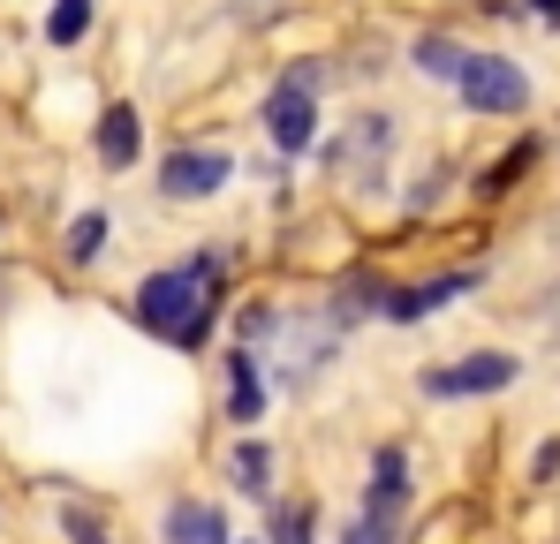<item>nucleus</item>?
<instances>
[{
  "instance_id": "obj_1",
  "label": "nucleus",
  "mask_w": 560,
  "mask_h": 544,
  "mask_svg": "<svg viewBox=\"0 0 560 544\" xmlns=\"http://www.w3.org/2000/svg\"><path fill=\"white\" fill-rule=\"evenodd\" d=\"M220 310H228V258H220V250H197L183 265L144 272L137 295H129V318H137L152 341L183 348V356H205Z\"/></svg>"
},
{
  "instance_id": "obj_2",
  "label": "nucleus",
  "mask_w": 560,
  "mask_h": 544,
  "mask_svg": "<svg viewBox=\"0 0 560 544\" xmlns=\"http://www.w3.org/2000/svg\"><path fill=\"white\" fill-rule=\"evenodd\" d=\"M318 91H326V69L318 61H288L280 84L266 91L258 121H266V144H273L280 159H303L318 144Z\"/></svg>"
},
{
  "instance_id": "obj_3",
  "label": "nucleus",
  "mask_w": 560,
  "mask_h": 544,
  "mask_svg": "<svg viewBox=\"0 0 560 544\" xmlns=\"http://www.w3.org/2000/svg\"><path fill=\"white\" fill-rule=\"evenodd\" d=\"M515 378H523V363L508 356V348H477V356L417 370V393H424V401H477V393H500V386H515Z\"/></svg>"
},
{
  "instance_id": "obj_4",
  "label": "nucleus",
  "mask_w": 560,
  "mask_h": 544,
  "mask_svg": "<svg viewBox=\"0 0 560 544\" xmlns=\"http://www.w3.org/2000/svg\"><path fill=\"white\" fill-rule=\"evenodd\" d=\"M469 114H523L530 106V76H523V61H508V54H463V76H455Z\"/></svg>"
},
{
  "instance_id": "obj_5",
  "label": "nucleus",
  "mask_w": 560,
  "mask_h": 544,
  "mask_svg": "<svg viewBox=\"0 0 560 544\" xmlns=\"http://www.w3.org/2000/svg\"><path fill=\"white\" fill-rule=\"evenodd\" d=\"M235 181V152H220V144H183V152H167V167H160V197L167 204H205V197H220Z\"/></svg>"
},
{
  "instance_id": "obj_6",
  "label": "nucleus",
  "mask_w": 560,
  "mask_h": 544,
  "mask_svg": "<svg viewBox=\"0 0 560 544\" xmlns=\"http://www.w3.org/2000/svg\"><path fill=\"white\" fill-rule=\"evenodd\" d=\"M394 152V114H357L349 121V137L341 144H326V167L349 181V189H364V159H372V175H378V159Z\"/></svg>"
},
{
  "instance_id": "obj_7",
  "label": "nucleus",
  "mask_w": 560,
  "mask_h": 544,
  "mask_svg": "<svg viewBox=\"0 0 560 544\" xmlns=\"http://www.w3.org/2000/svg\"><path fill=\"white\" fill-rule=\"evenodd\" d=\"M401 515H409V453L378 447L372 453V484H364V522L401 537Z\"/></svg>"
},
{
  "instance_id": "obj_8",
  "label": "nucleus",
  "mask_w": 560,
  "mask_h": 544,
  "mask_svg": "<svg viewBox=\"0 0 560 544\" xmlns=\"http://www.w3.org/2000/svg\"><path fill=\"white\" fill-rule=\"evenodd\" d=\"M92 152H98V167H106V175H129V167H137V152H144V114H137L129 98H114V106L98 114Z\"/></svg>"
},
{
  "instance_id": "obj_9",
  "label": "nucleus",
  "mask_w": 560,
  "mask_h": 544,
  "mask_svg": "<svg viewBox=\"0 0 560 544\" xmlns=\"http://www.w3.org/2000/svg\"><path fill=\"white\" fill-rule=\"evenodd\" d=\"M469 287H477V272H440V280H417V287H394L378 318H394V326H417V318H432V310H447V303H455V295H469Z\"/></svg>"
},
{
  "instance_id": "obj_10",
  "label": "nucleus",
  "mask_w": 560,
  "mask_h": 544,
  "mask_svg": "<svg viewBox=\"0 0 560 544\" xmlns=\"http://www.w3.org/2000/svg\"><path fill=\"white\" fill-rule=\"evenodd\" d=\"M160 544H235V537H228V515L212 499H167Z\"/></svg>"
},
{
  "instance_id": "obj_11",
  "label": "nucleus",
  "mask_w": 560,
  "mask_h": 544,
  "mask_svg": "<svg viewBox=\"0 0 560 544\" xmlns=\"http://www.w3.org/2000/svg\"><path fill=\"white\" fill-rule=\"evenodd\" d=\"M266 416V356L258 348H235L228 356V424H258Z\"/></svg>"
},
{
  "instance_id": "obj_12",
  "label": "nucleus",
  "mask_w": 560,
  "mask_h": 544,
  "mask_svg": "<svg viewBox=\"0 0 560 544\" xmlns=\"http://www.w3.org/2000/svg\"><path fill=\"white\" fill-rule=\"evenodd\" d=\"M228 484L250 492V499H273V447H266L258 431H243V439L228 447Z\"/></svg>"
},
{
  "instance_id": "obj_13",
  "label": "nucleus",
  "mask_w": 560,
  "mask_h": 544,
  "mask_svg": "<svg viewBox=\"0 0 560 544\" xmlns=\"http://www.w3.org/2000/svg\"><path fill=\"white\" fill-rule=\"evenodd\" d=\"M258 544H318V499H311V492L266 499V537Z\"/></svg>"
},
{
  "instance_id": "obj_14",
  "label": "nucleus",
  "mask_w": 560,
  "mask_h": 544,
  "mask_svg": "<svg viewBox=\"0 0 560 544\" xmlns=\"http://www.w3.org/2000/svg\"><path fill=\"white\" fill-rule=\"evenodd\" d=\"M463 38H447V31H424V38H417V46H409V69H417V76H432V84H455V76H463Z\"/></svg>"
},
{
  "instance_id": "obj_15",
  "label": "nucleus",
  "mask_w": 560,
  "mask_h": 544,
  "mask_svg": "<svg viewBox=\"0 0 560 544\" xmlns=\"http://www.w3.org/2000/svg\"><path fill=\"white\" fill-rule=\"evenodd\" d=\"M106 235H114V220H106V204H92V212H77L69 220V235H61V258L84 272V265H98L106 258Z\"/></svg>"
},
{
  "instance_id": "obj_16",
  "label": "nucleus",
  "mask_w": 560,
  "mask_h": 544,
  "mask_svg": "<svg viewBox=\"0 0 560 544\" xmlns=\"http://www.w3.org/2000/svg\"><path fill=\"white\" fill-rule=\"evenodd\" d=\"M530 159H538V137H523V144H508V152H500V159H492V167L477 175V197H508L515 181L530 175Z\"/></svg>"
},
{
  "instance_id": "obj_17",
  "label": "nucleus",
  "mask_w": 560,
  "mask_h": 544,
  "mask_svg": "<svg viewBox=\"0 0 560 544\" xmlns=\"http://www.w3.org/2000/svg\"><path fill=\"white\" fill-rule=\"evenodd\" d=\"M84 31H92V0H54L46 8V46H84Z\"/></svg>"
},
{
  "instance_id": "obj_18",
  "label": "nucleus",
  "mask_w": 560,
  "mask_h": 544,
  "mask_svg": "<svg viewBox=\"0 0 560 544\" xmlns=\"http://www.w3.org/2000/svg\"><path fill=\"white\" fill-rule=\"evenodd\" d=\"M61 537H69V544H114L92 507H69V515H61Z\"/></svg>"
},
{
  "instance_id": "obj_19",
  "label": "nucleus",
  "mask_w": 560,
  "mask_h": 544,
  "mask_svg": "<svg viewBox=\"0 0 560 544\" xmlns=\"http://www.w3.org/2000/svg\"><path fill=\"white\" fill-rule=\"evenodd\" d=\"M440 181H447V167H424V175H417V189H409V212L440 204Z\"/></svg>"
},
{
  "instance_id": "obj_20",
  "label": "nucleus",
  "mask_w": 560,
  "mask_h": 544,
  "mask_svg": "<svg viewBox=\"0 0 560 544\" xmlns=\"http://www.w3.org/2000/svg\"><path fill=\"white\" fill-rule=\"evenodd\" d=\"M553 476H560V439H546L538 461H530V484H553Z\"/></svg>"
},
{
  "instance_id": "obj_21",
  "label": "nucleus",
  "mask_w": 560,
  "mask_h": 544,
  "mask_svg": "<svg viewBox=\"0 0 560 544\" xmlns=\"http://www.w3.org/2000/svg\"><path fill=\"white\" fill-rule=\"evenodd\" d=\"M530 8H538V15H546V23H560V0H530Z\"/></svg>"
},
{
  "instance_id": "obj_22",
  "label": "nucleus",
  "mask_w": 560,
  "mask_h": 544,
  "mask_svg": "<svg viewBox=\"0 0 560 544\" xmlns=\"http://www.w3.org/2000/svg\"><path fill=\"white\" fill-rule=\"evenodd\" d=\"M0 243H8V204H0Z\"/></svg>"
},
{
  "instance_id": "obj_23",
  "label": "nucleus",
  "mask_w": 560,
  "mask_h": 544,
  "mask_svg": "<svg viewBox=\"0 0 560 544\" xmlns=\"http://www.w3.org/2000/svg\"><path fill=\"white\" fill-rule=\"evenodd\" d=\"M250 544H258V537H250Z\"/></svg>"
}]
</instances>
